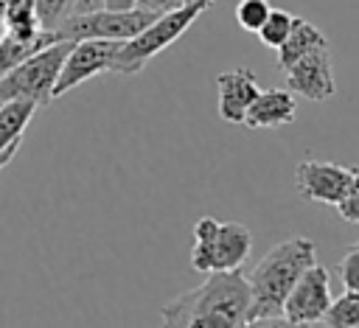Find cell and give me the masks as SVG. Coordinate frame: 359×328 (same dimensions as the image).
<instances>
[{"instance_id": "ac0fdd59", "label": "cell", "mask_w": 359, "mask_h": 328, "mask_svg": "<svg viewBox=\"0 0 359 328\" xmlns=\"http://www.w3.org/2000/svg\"><path fill=\"white\" fill-rule=\"evenodd\" d=\"M292 25H294V14H289V11H283V8H272L269 17H266V22H264L255 34H258V39H261L266 48L278 50V48L286 42Z\"/></svg>"}, {"instance_id": "cb8c5ba5", "label": "cell", "mask_w": 359, "mask_h": 328, "mask_svg": "<svg viewBox=\"0 0 359 328\" xmlns=\"http://www.w3.org/2000/svg\"><path fill=\"white\" fill-rule=\"evenodd\" d=\"M135 6L143 8V11H151V14H165V11H174L180 6H185V0H137Z\"/></svg>"}, {"instance_id": "5b68a950", "label": "cell", "mask_w": 359, "mask_h": 328, "mask_svg": "<svg viewBox=\"0 0 359 328\" xmlns=\"http://www.w3.org/2000/svg\"><path fill=\"white\" fill-rule=\"evenodd\" d=\"M70 39H59L48 48H42L39 53H34L31 59H25L22 64H17L14 70H8L6 76H0V95L6 101L22 98L31 101L36 107H45L53 101V84L59 78L62 62L70 50Z\"/></svg>"}, {"instance_id": "52a82bcc", "label": "cell", "mask_w": 359, "mask_h": 328, "mask_svg": "<svg viewBox=\"0 0 359 328\" xmlns=\"http://www.w3.org/2000/svg\"><path fill=\"white\" fill-rule=\"evenodd\" d=\"M121 42H109V39H79L70 45L59 78L53 84V98L76 90L79 84L90 81L98 73H112V62L118 53Z\"/></svg>"}, {"instance_id": "4dcf8cb0", "label": "cell", "mask_w": 359, "mask_h": 328, "mask_svg": "<svg viewBox=\"0 0 359 328\" xmlns=\"http://www.w3.org/2000/svg\"><path fill=\"white\" fill-rule=\"evenodd\" d=\"M185 3H191V0H185Z\"/></svg>"}, {"instance_id": "30bf717a", "label": "cell", "mask_w": 359, "mask_h": 328, "mask_svg": "<svg viewBox=\"0 0 359 328\" xmlns=\"http://www.w3.org/2000/svg\"><path fill=\"white\" fill-rule=\"evenodd\" d=\"M351 182V168L325 160H300L294 165V188L309 202L339 205Z\"/></svg>"}, {"instance_id": "1f68e13d", "label": "cell", "mask_w": 359, "mask_h": 328, "mask_svg": "<svg viewBox=\"0 0 359 328\" xmlns=\"http://www.w3.org/2000/svg\"><path fill=\"white\" fill-rule=\"evenodd\" d=\"M356 328H359V325H356Z\"/></svg>"}, {"instance_id": "7a4b0ae2", "label": "cell", "mask_w": 359, "mask_h": 328, "mask_svg": "<svg viewBox=\"0 0 359 328\" xmlns=\"http://www.w3.org/2000/svg\"><path fill=\"white\" fill-rule=\"evenodd\" d=\"M317 264V247L306 235L286 238L275 244L252 269L247 278L250 283V311L247 320L258 317H280L283 300L292 292V286L300 280V275Z\"/></svg>"}, {"instance_id": "d6986e66", "label": "cell", "mask_w": 359, "mask_h": 328, "mask_svg": "<svg viewBox=\"0 0 359 328\" xmlns=\"http://www.w3.org/2000/svg\"><path fill=\"white\" fill-rule=\"evenodd\" d=\"M269 11H272L269 0H238V6H236V22H238L244 31L255 34V31L266 22Z\"/></svg>"}, {"instance_id": "8992f818", "label": "cell", "mask_w": 359, "mask_h": 328, "mask_svg": "<svg viewBox=\"0 0 359 328\" xmlns=\"http://www.w3.org/2000/svg\"><path fill=\"white\" fill-rule=\"evenodd\" d=\"M157 14L143 11V8H126V11H115V8H98L90 14H67L53 31L59 39H109V42H126L132 36H137Z\"/></svg>"}, {"instance_id": "6da1fadb", "label": "cell", "mask_w": 359, "mask_h": 328, "mask_svg": "<svg viewBox=\"0 0 359 328\" xmlns=\"http://www.w3.org/2000/svg\"><path fill=\"white\" fill-rule=\"evenodd\" d=\"M250 311V283L236 272H213L160 308V328H241Z\"/></svg>"}, {"instance_id": "7402d4cb", "label": "cell", "mask_w": 359, "mask_h": 328, "mask_svg": "<svg viewBox=\"0 0 359 328\" xmlns=\"http://www.w3.org/2000/svg\"><path fill=\"white\" fill-rule=\"evenodd\" d=\"M337 269H339L342 286L351 289V292H359V244H353V247L342 255V261H339Z\"/></svg>"}, {"instance_id": "484cf974", "label": "cell", "mask_w": 359, "mask_h": 328, "mask_svg": "<svg viewBox=\"0 0 359 328\" xmlns=\"http://www.w3.org/2000/svg\"><path fill=\"white\" fill-rule=\"evenodd\" d=\"M17 151H20V143H14V146H8L6 151H0V171H3L14 157H17Z\"/></svg>"}, {"instance_id": "4fadbf2b", "label": "cell", "mask_w": 359, "mask_h": 328, "mask_svg": "<svg viewBox=\"0 0 359 328\" xmlns=\"http://www.w3.org/2000/svg\"><path fill=\"white\" fill-rule=\"evenodd\" d=\"M320 45H328V36L309 20L303 17H294V25L286 36V42L278 48V67L286 70L294 59H300L303 53H309L311 48H320Z\"/></svg>"}, {"instance_id": "83f0119b", "label": "cell", "mask_w": 359, "mask_h": 328, "mask_svg": "<svg viewBox=\"0 0 359 328\" xmlns=\"http://www.w3.org/2000/svg\"><path fill=\"white\" fill-rule=\"evenodd\" d=\"M6 34H8V28H6V20H3V17H0V42H3V39H6Z\"/></svg>"}, {"instance_id": "603a6c76", "label": "cell", "mask_w": 359, "mask_h": 328, "mask_svg": "<svg viewBox=\"0 0 359 328\" xmlns=\"http://www.w3.org/2000/svg\"><path fill=\"white\" fill-rule=\"evenodd\" d=\"M241 328H311V325H297L289 322L286 317H258V320H247Z\"/></svg>"}, {"instance_id": "3957f363", "label": "cell", "mask_w": 359, "mask_h": 328, "mask_svg": "<svg viewBox=\"0 0 359 328\" xmlns=\"http://www.w3.org/2000/svg\"><path fill=\"white\" fill-rule=\"evenodd\" d=\"M213 3H219V0H191V3H185L174 11L157 14L137 36L121 42V48L115 53V62H112V73H121V76L140 73L146 67V62H151L171 42H177L196 22V17L205 14Z\"/></svg>"}, {"instance_id": "8fae6325", "label": "cell", "mask_w": 359, "mask_h": 328, "mask_svg": "<svg viewBox=\"0 0 359 328\" xmlns=\"http://www.w3.org/2000/svg\"><path fill=\"white\" fill-rule=\"evenodd\" d=\"M261 93L250 67H233L216 76V112L227 123H244V115Z\"/></svg>"}, {"instance_id": "7c38bea8", "label": "cell", "mask_w": 359, "mask_h": 328, "mask_svg": "<svg viewBox=\"0 0 359 328\" xmlns=\"http://www.w3.org/2000/svg\"><path fill=\"white\" fill-rule=\"evenodd\" d=\"M294 112H297V104H294L292 90H280V87L261 90L244 115V126H250V129L289 126L294 121Z\"/></svg>"}, {"instance_id": "d4e9b609", "label": "cell", "mask_w": 359, "mask_h": 328, "mask_svg": "<svg viewBox=\"0 0 359 328\" xmlns=\"http://www.w3.org/2000/svg\"><path fill=\"white\" fill-rule=\"evenodd\" d=\"M104 6H107V0H73L70 14H90V11H98Z\"/></svg>"}, {"instance_id": "44dd1931", "label": "cell", "mask_w": 359, "mask_h": 328, "mask_svg": "<svg viewBox=\"0 0 359 328\" xmlns=\"http://www.w3.org/2000/svg\"><path fill=\"white\" fill-rule=\"evenodd\" d=\"M339 216L351 224H359V165L351 168V182H348V191L342 196V202L337 205Z\"/></svg>"}, {"instance_id": "f546056e", "label": "cell", "mask_w": 359, "mask_h": 328, "mask_svg": "<svg viewBox=\"0 0 359 328\" xmlns=\"http://www.w3.org/2000/svg\"><path fill=\"white\" fill-rule=\"evenodd\" d=\"M3 104H6V98H3V95H0V107H3Z\"/></svg>"}, {"instance_id": "9a60e30c", "label": "cell", "mask_w": 359, "mask_h": 328, "mask_svg": "<svg viewBox=\"0 0 359 328\" xmlns=\"http://www.w3.org/2000/svg\"><path fill=\"white\" fill-rule=\"evenodd\" d=\"M34 112H36V104L22 101V98L6 101L0 107V151H6L14 143H22V132L31 123Z\"/></svg>"}, {"instance_id": "e0dca14e", "label": "cell", "mask_w": 359, "mask_h": 328, "mask_svg": "<svg viewBox=\"0 0 359 328\" xmlns=\"http://www.w3.org/2000/svg\"><path fill=\"white\" fill-rule=\"evenodd\" d=\"M325 328H356L359 325V292L345 289L337 300H331L325 317H323Z\"/></svg>"}, {"instance_id": "277c9868", "label": "cell", "mask_w": 359, "mask_h": 328, "mask_svg": "<svg viewBox=\"0 0 359 328\" xmlns=\"http://www.w3.org/2000/svg\"><path fill=\"white\" fill-rule=\"evenodd\" d=\"M250 250L252 233L238 221H219L213 216H202L194 224L191 266L196 272H236L250 258Z\"/></svg>"}, {"instance_id": "9c48e42d", "label": "cell", "mask_w": 359, "mask_h": 328, "mask_svg": "<svg viewBox=\"0 0 359 328\" xmlns=\"http://www.w3.org/2000/svg\"><path fill=\"white\" fill-rule=\"evenodd\" d=\"M283 73H286V90H292L309 101H325L337 93L334 59H331L328 45L311 48L309 53L294 59Z\"/></svg>"}, {"instance_id": "4316f807", "label": "cell", "mask_w": 359, "mask_h": 328, "mask_svg": "<svg viewBox=\"0 0 359 328\" xmlns=\"http://www.w3.org/2000/svg\"><path fill=\"white\" fill-rule=\"evenodd\" d=\"M137 0H107L104 8H115V11H126V8H135Z\"/></svg>"}, {"instance_id": "f1b7e54d", "label": "cell", "mask_w": 359, "mask_h": 328, "mask_svg": "<svg viewBox=\"0 0 359 328\" xmlns=\"http://www.w3.org/2000/svg\"><path fill=\"white\" fill-rule=\"evenodd\" d=\"M8 6V0H0V14H3V8Z\"/></svg>"}, {"instance_id": "ffe728a7", "label": "cell", "mask_w": 359, "mask_h": 328, "mask_svg": "<svg viewBox=\"0 0 359 328\" xmlns=\"http://www.w3.org/2000/svg\"><path fill=\"white\" fill-rule=\"evenodd\" d=\"M70 6L73 0H36V17H39V25L53 31L67 14H70Z\"/></svg>"}, {"instance_id": "5bb4252c", "label": "cell", "mask_w": 359, "mask_h": 328, "mask_svg": "<svg viewBox=\"0 0 359 328\" xmlns=\"http://www.w3.org/2000/svg\"><path fill=\"white\" fill-rule=\"evenodd\" d=\"M53 42H59V36H56V31H48V28H42L31 39H17V36L6 34V39L0 42V76H6L8 70H14L17 64H22L25 59H31L34 53H39L42 48H48Z\"/></svg>"}, {"instance_id": "ba28073f", "label": "cell", "mask_w": 359, "mask_h": 328, "mask_svg": "<svg viewBox=\"0 0 359 328\" xmlns=\"http://www.w3.org/2000/svg\"><path fill=\"white\" fill-rule=\"evenodd\" d=\"M328 306H331L328 269L320 264H311L300 275V280L292 286V292L286 294L280 317H286L289 322H297V325H314V322H323Z\"/></svg>"}, {"instance_id": "2e32d148", "label": "cell", "mask_w": 359, "mask_h": 328, "mask_svg": "<svg viewBox=\"0 0 359 328\" xmlns=\"http://www.w3.org/2000/svg\"><path fill=\"white\" fill-rule=\"evenodd\" d=\"M6 20V28L17 39H31L42 31L36 17V0H8V6L0 14Z\"/></svg>"}]
</instances>
